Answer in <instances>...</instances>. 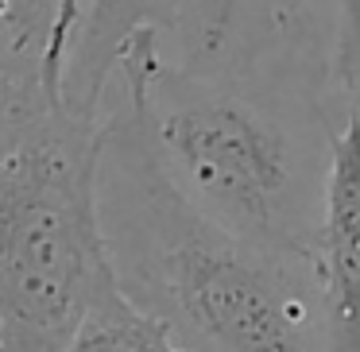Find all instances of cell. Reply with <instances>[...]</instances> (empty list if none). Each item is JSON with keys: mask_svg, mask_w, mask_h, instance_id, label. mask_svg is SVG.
<instances>
[{"mask_svg": "<svg viewBox=\"0 0 360 352\" xmlns=\"http://www.w3.org/2000/svg\"><path fill=\"white\" fill-rule=\"evenodd\" d=\"M97 213L117 287L190 352H326L314 252L264 248L202 217L124 93L97 132Z\"/></svg>", "mask_w": 360, "mask_h": 352, "instance_id": "6da1fadb", "label": "cell"}, {"mask_svg": "<svg viewBox=\"0 0 360 352\" xmlns=\"http://www.w3.org/2000/svg\"><path fill=\"white\" fill-rule=\"evenodd\" d=\"M20 4H24L27 24L43 35V47H47V35H51V27H55V16H58V4H63V0H20Z\"/></svg>", "mask_w": 360, "mask_h": 352, "instance_id": "30bf717a", "label": "cell"}, {"mask_svg": "<svg viewBox=\"0 0 360 352\" xmlns=\"http://www.w3.org/2000/svg\"><path fill=\"white\" fill-rule=\"evenodd\" d=\"M97 132L24 78L0 101V352H66L112 287L97 213Z\"/></svg>", "mask_w": 360, "mask_h": 352, "instance_id": "7a4b0ae2", "label": "cell"}, {"mask_svg": "<svg viewBox=\"0 0 360 352\" xmlns=\"http://www.w3.org/2000/svg\"><path fill=\"white\" fill-rule=\"evenodd\" d=\"M333 82L349 105L360 101V0H333Z\"/></svg>", "mask_w": 360, "mask_h": 352, "instance_id": "ba28073f", "label": "cell"}, {"mask_svg": "<svg viewBox=\"0 0 360 352\" xmlns=\"http://www.w3.org/2000/svg\"><path fill=\"white\" fill-rule=\"evenodd\" d=\"M148 32L124 51L117 74L171 186L213 225L279 252H314V205L287 124L210 66L159 58Z\"/></svg>", "mask_w": 360, "mask_h": 352, "instance_id": "3957f363", "label": "cell"}, {"mask_svg": "<svg viewBox=\"0 0 360 352\" xmlns=\"http://www.w3.org/2000/svg\"><path fill=\"white\" fill-rule=\"evenodd\" d=\"M326 352H360V101L329 140L314 233Z\"/></svg>", "mask_w": 360, "mask_h": 352, "instance_id": "277c9868", "label": "cell"}, {"mask_svg": "<svg viewBox=\"0 0 360 352\" xmlns=\"http://www.w3.org/2000/svg\"><path fill=\"white\" fill-rule=\"evenodd\" d=\"M244 0H186L182 4V39L190 51V66H213L229 51Z\"/></svg>", "mask_w": 360, "mask_h": 352, "instance_id": "52a82bcc", "label": "cell"}, {"mask_svg": "<svg viewBox=\"0 0 360 352\" xmlns=\"http://www.w3.org/2000/svg\"><path fill=\"white\" fill-rule=\"evenodd\" d=\"M186 0H82L78 24L66 43L63 63V105L82 117H101L109 82L124 51L140 35L179 32Z\"/></svg>", "mask_w": 360, "mask_h": 352, "instance_id": "5b68a950", "label": "cell"}, {"mask_svg": "<svg viewBox=\"0 0 360 352\" xmlns=\"http://www.w3.org/2000/svg\"><path fill=\"white\" fill-rule=\"evenodd\" d=\"M78 12H82V0H63V4H58V16H55V27H51V35H47V47H43V86H47L51 93H58V86H63L66 43H70V32H74V24H78Z\"/></svg>", "mask_w": 360, "mask_h": 352, "instance_id": "9c48e42d", "label": "cell"}, {"mask_svg": "<svg viewBox=\"0 0 360 352\" xmlns=\"http://www.w3.org/2000/svg\"><path fill=\"white\" fill-rule=\"evenodd\" d=\"M66 352H190L163 321L143 313L112 282L82 318Z\"/></svg>", "mask_w": 360, "mask_h": 352, "instance_id": "8992f818", "label": "cell"}]
</instances>
